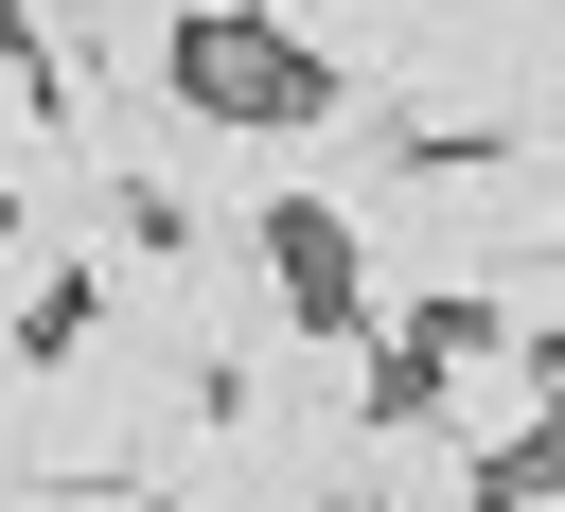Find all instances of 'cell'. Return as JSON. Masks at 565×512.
<instances>
[{
	"mask_svg": "<svg viewBox=\"0 0 565 512\" xmlns=\"http://www.w3.org/2000/svg\"><path fill=\"white\" fill-rule=\"evenodd\" d=\"M53 353V441H71V477H177V441L212 424V371L177 353V335H141V318H71V335H35Z\"/></svg>",
	"mask_w": 565,
	"mask_h": 512,
	"instance_id": "1",
	"label": "cell"
},
{
	"mask_svg": "<svg viewBox=\"0 0 565 512\" xmlns=\"http://www.w3.org/2000/svg\"><path fill=\"white\" fill-rule=\"evenodd\" d=\"M177 512H353V441H318V424H265V406H230L212 388V424L177 441V477H159Z\"/></svg>",
	"mask_w": 565,
	"mask_h": 512,
	"instance_id": "2",
	"label": "cell"
},
{
	"mask_svg": "<svg viewBox=\"0 0 565 512\" xmlns=\"http://www.w3.org/2000/svg\"><path fill=\"white\" fill-rule=\"evenodd\" d=\"M406 406H424L459 459H494V477H512V459H547V353H530V335L424 318V388H406Z\"/></svg>",
	"mask_w": 565,
	"mask_h": 512,
	"instance_id": "3",
	"label": "cell"
},
{
	"mask_svg": "<svg viewBox=\"0 0 565 512\" xmlns=\"http://www.w3.org/2000/svg\"><path fill=\"white\" fill-rule=\"evenodd\" d=\"M477 494H494V459H459V441H441L406 388L353 424V512H477Z\"/></svg>",
	"mask_w": 565,
	"mask_h": 512,
	"instance_id": "4",
	"label": "cell"
},
{
	"mask_svg": "<svg viewBox=\"0 0 565 512\" xmlns=\"http://www.w3.org/2000/svg\"><path fill=\"white\" fill-rule=\"evenodd\" d=\"M71 177H88V159H71V124H53V71L0 35V212H53Z\"/></svg>",
	"mask_w": 565,
	"mask_h": 512,
	"instance_id": "5",
	"label": "cell"
},
{
	"mask_svg": "<svg viewBox=\"0 0 565 512\" xmlns=\"http://www.w3.org/2000/svg\"><path fill=\"white\" fill-rule=\"evenodd\" d=\"M53 300H71V265H53V247H35V230H18V212H0V335H35V318H53Z\"/></svg>",
	"mask_w": 565,
	"mask_h": 512,
	"instance_id": "6",
	"label": "cell"
},
{
	"mask_svg": "<svg viewBox=\"0 0 565 512\" xmlns=\"http://www.w3.org/2000/svg\"><path fill=\"white\" fill-rule=\"evenodd\" d=\"M477 512H565V477H494V494H477Z\"/></svg>",
	"mask_w": 565,
	"mask_h": 512,
	"instance_id": "7",
	"label": "cell"
},
{
	"mask_svg": "<svg viewBox=\"0 0 565 512\" xmlns=\"http://www.w3.org/2000/svg\"><path fill=\"white\" fill-rule=\"evenodd\" d=\"M547 441H565V353H547Z\"/></svg>",
	"mask_w": 565,
	"mask_h": 512,
	"instance_id": "8",
	"label": "cell"
}]
</instances>
